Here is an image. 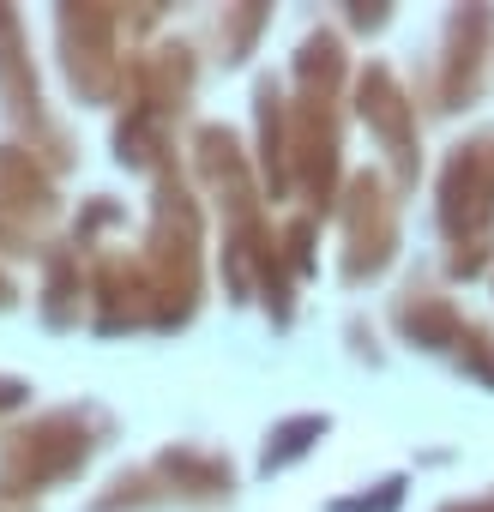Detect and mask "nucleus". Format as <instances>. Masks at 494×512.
I'll list each match as a JSON object with an SVG mask.
<instances>
[{"label": "nucleus", "instance_id": "3", "mask_svg": "<svg viewBox=\"0 0 494 512\" xmlns=\"http://www.w3.org/2000/svg\"><path fill=\"white\" fill-rule=\"evenodd\" d=\"M392 253V205L380 199V181L362 175L356 181V205H350V278L380 272Z\"/></svg>", "mask_w": 494, "mask_h": 512}, {"label": "nucleus", "instance_id": "7", "mask_svg": "<svg viewBox=\"0 0 494 512\" xmlns=\"http://www.w3.org/2000/svg\"><path fill=\"white\" fill-rule=\"evenodd\" d=\"M458 512H464V506H458ZM470 512H494V500H488V506H470Z\"/></svg>", "mask_w": 494, "mask_h": 512}, {"label": "nucleus", "instance_id": "1", "mask_svg": "<svg viewBox=\"0 0 494 512\" xmlns=\"http://www.w3.org/2000/svg\"><path fill=\"white\" fill-rule=\"evenodd\" d=\"M85 452H91V440H85L79 416H49V422H37L31 434L13 440L7 482H49V476L73 470V464H85Z\"/></svg>", "mask_w": 494, "mask_h": 512}, {"label": "nucleus", "instance_id": "6", "mask_svg": "<svg viewBox=\"0 0 494 512\" xmlns=\"http://www.w3.org/2000/svg\"><path fill=\"white\" fill-rule=\"evenodd\" d=\"M398 326L404 332H416V344H440L446 332H452V308L446 302H404V314H398Z\"/></svg>", "mask_w": 494, "mask_h": 512}, {"label": "nucleus", "instance_id": "4", "mask_svg": "<svg viewBox=\"0 0 494 512\" xmlns=\"http://www.w3.org/2000/svg\"><path fill=\"white\" fill-rule=\"evenodd\" d=\"M362 115L386 133V145H398V157L410 163V115H404V97H398V85H392V73L386 67H374L368 79H362Z\"/></svg>", "mask_w": 494, "mask_h": 512}, {"label": "nucleus", "instance_id": "5", "mask_svg": "<svg viewBox=\"0 0 494 512\" xmlns=\"http://www.w3.org/2000/svg\"><path fill=\"white\" fill-rule=\"evenodd\" d=\"M163 470H169V476H181V482H187V494H217V488H229V464L199 458V452H169V458H163Z\"/></svg>", "mask_w": 494, "mask_h": 512}, {"label": "nucleus", "instance_id": "2", "mask_svg": "<svg viewBox=\"0 0 494 512\" xmlns=\"http://www.w3.org/2000/svg\"><path fill=\"white\" fill-rule=\"evenodd\" d=\"M440 199H446V229L452 235H464L470 223H482L494 211V139L458 145V157L446 163Z\"/></svg>", "mask_w": 494, "mask_h": 512}]
</instances>
